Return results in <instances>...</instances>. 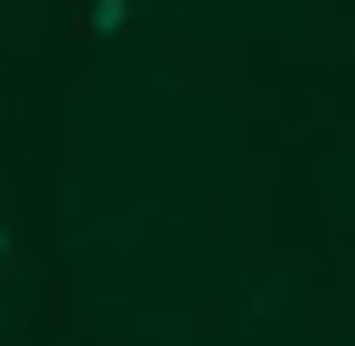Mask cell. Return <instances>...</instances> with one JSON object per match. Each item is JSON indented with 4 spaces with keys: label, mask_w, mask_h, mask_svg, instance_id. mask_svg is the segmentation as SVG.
<instances>
[{
    "label": "cell",
    "mask_w": 355,
    "mask_h": 346,
    "mask_svg": "<svg viewBox=\"0 0 355 346\" xmlns=\"http://www.w3.org/2000/svg\"><path fill=\"white\" fill-rule=\"evenodd\" d=\"M85 28L94 37H122L131 28V0H85Z\"/></svg>",
    "instance_id": "cell-1"
},
{
    "label": "cell",
    "mask_w": 355,
    "mask_h": 346,
    "mask_svg": "<svg viewBox=\"0 0 355 346\" xmlns=\"http://www.w3.org/2000/svg\"><path fill=\"white\" fill-rule=\"evenodd\" d=\"M0 262H10V234H0Z\"/></svg>",
    "instance_id": "cell-2"
}]
</instances>
